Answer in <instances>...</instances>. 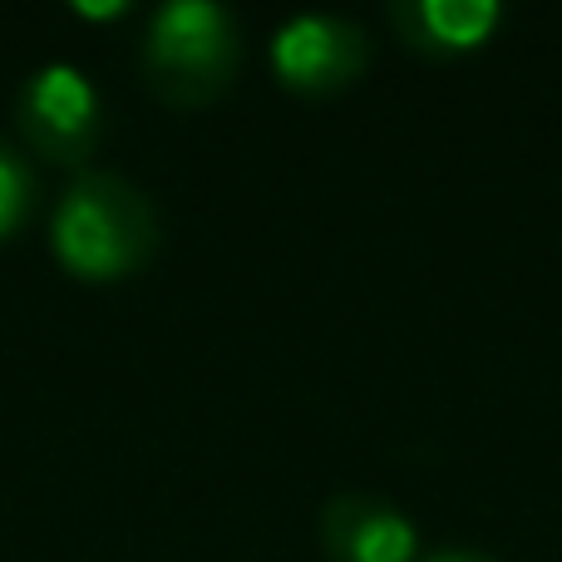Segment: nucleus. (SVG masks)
I'll return each mask as SVG.
<instances>
[{
  "instance_id": "obj_1",
  "label": "nucleus",
  "mask_w": 562,
  "mask_h": 562,
  "mask_svg": "<svg viewBox=\"0 0 562 562\" xmlns=\"http://www.w3.org/2000/svg\"><path fill=\"white\" fill-rule=\"evenodd\" d=\"M158 243L164 233H158L154 203L124 173L85 168L49 213V247H55L59 267L79 281L138 277L154 262Z\"/></svg>"
},
{
  "instance_id": "obj_2",
  "label": "nucleus",
  "mask_w": 562,
  "mask_h": 562,
  "mask_svg": "<svg viewBox=\"0 0 562 562\" xmlns=\"http://www.w3.org/2000/svg\"><path fill=\"white\" fill-rule=\"evenodd\" d=\"M243 65V20L223 0H168L148 15L138 69L154 99L173 109L213 104Z\"/></svg>"
},
{
  "instance_id": "obj_3",
  "label": "nucleus",
  "mask_w": 562,
  "mask_h": 562,
  "mask_svg": "<svg viewBox=\"0 0 562 562\" xmlns=\"http://www.w3.org/2000/svg\"><path fill=\"white\" fill-rule=\"evenodd\" d=\"M15 128L30 144V154L59 168H79L94 158L104 134V99L94 79L69 59H49L20 85Z\"/></svg>"
},
{
  "instance_id": "obj_4",
  "label": "nucleus",
  "mask_w": 562,
  "mask_h": 562,
  "mask_svg": "<svg viewBox=\"0 0 562 562\" xmlns=\"http://www.w3.org/2000/svg\"><path fill=\"white\" fill-rule=\"evenodd\" d=\"M370 65V35L360 20L330 10H296L272 30V69L291 94L326 99L350 89Z\"/></svg>"
},
{
  "instance_id": "obj_5",
  "label": "nucleus",
  "mask_w": 562,
  "mask_h": 562,
  "mask_svg": "<svg viewBox=\"0 0 562 562\" xmlns=\"http://www.w3.org/2000/svg\"><path fill=\"white\" fill-rule=\"evenodd\" d=\"M321 553L330 562H415L419 533L400 504L366 488L330 494L316 514Z\"/></svg>"
},
{
  "instance_id": "obj_6",
  "label": "nucleus",
  "mask_w": 562,
  "mask_h": 562,
  "mask_svg": "<svg viewBox=\"0 0 562 562\" xmlns=\"http://www.w3.org/2000/svg\"><path fill=\"white\" fill-rule=\"evenodd\" d=\"M385 20L415 55L459 59L498 35L504 5L498 0H390Z\"/></svg>"
},
{
  "instance_id": "obj_7",
  "label": "nucleus",
  "mask_w": 562,
  "mask_h": 562,
  "mask_svg": "<svg viewBox=\"0 0 562 562\" xmlns=\"http://www.w3.org/2000/svg\"><path fill=\"white\" fill-rule=\"evenodd\" d=\"M35 213V168L0 138V243L15 237Z\"/></svg>"
},
{
  "instance_id": "obj_8",
  "label": "nucleus",
  "mask_w": 562,
  "mask_h": 562,
  "mask_svg": "<svg viewBox=\"0 0 562 562\" xmlns=\"http://www.w3.org/2000/svg\"><path fill=\"white\" fill-rule=\"evenodd\" d=\"M419 562H498V558L484 553V548H435V553Z\"/></svg>"
},
{
  "instance_id": "obj_9",
  "label": "nucleus",
  "mask_w": 562,
  "mask_h": 562,
  "mask_svg": "<svg viewBox=\"0 0 562 562\" xmlns=\"http://www.w3.org/2000/svg\"><path fill=\"white\" fill-rule=\"evenodd\" d=\"M75 15H94V20H104V15H128V0H109V5H89V0H75Z\"/></svg>"
}]
</instances>
